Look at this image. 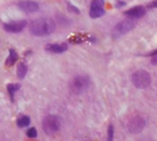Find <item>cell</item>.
<instances>
[{"mask_svg":"<svg viewBox=\"0 0 157 141\" xmlns=\"http://www.w3.org/2000/svg\"><path fill=\"white\" fill-rule=\"evenodd\" d=\"M55 22L51 18H38L30 24L29 30L34 36L42 37L51 35L55 30Z\"/></svg>","mask_w":157,"mask_h":141,"instance_id":"obj_1","label":"cell"},{"mask_svg":"<svg viewBox=\"0 0 157 141\" xmlns=\"http://www.w3.org/2000/svg\"><path fill=\"white\" fill-rule=\"evenodd\" d=\"M90 84V80L87 75H77L75 78H73L72 81L70 82V90L75 94V95H79V94H82L85 90H87L89 87Z\"/></svg>","mask_w":157,"mask_h":141,"instance_id":"obj_2","label":"cell"},{"mask_svg":"<svg viewBox=\"0 0 157 141\" xmlns=\"http://www.w3.org/2000/svg\"><path fill=\"white\" fill-rule=\"evenodd\" d=\"M62 121L57 115H47L42 121V128L47 135H54L60 129Z\"/></svg>","mask_w":157,"mask_h":141,"instance_id":"obj_3","label":"cell"},{"mask_svg":"<svg viewBox=\"0 0 157 141\" xmlns=\"http://www.w3.org/2000/svg\"><path fill=\"white\" fill-rule=\"evenodd\" d=\"M131 82L134 85V87L143 90V88H146V87L149 86V84L152 82V79H151V75H149V73L147 71H145V70H138V71L132 73Z\"/></svg>","mask_w":157,"mask_h":141,"instance_id":"obj_4","label":"cell"},{"mask_svg":"<svg viewBox=\"0 0 157 141\" xmlns=\"http://www.w3.org/2000/svg\"><path fill=\"white\" fill-rule=\"evenodd\" d=\"M134 27H136V22H134V20H132V18L124 20V21L119 22L113 28V36L119 37L122 36V35H125V33L132 30Z\"/></svg>","mask_w":157,"mask_h":141,"instance_id":"obj_5","label":"cell"},{"mask_svg":"<svg viewBox=\"0 0 157 141\" xmlns=\"http://www.w3.org/2000/svg\"><path fill=\"white\" fill-rule=\"evenodd\" d=\"M145 127V120L142 116L136 115L129 120L128 124H127V128L128 131L131 133H141Z\"/></svg>","mask_w":157,"mask_h":141,"instance_id":"obj_6","label":"cell"},{"mask_svg":"<svg viewBox=\"0 0 157 141\" xmlns=\"http://www.w3.org/2000/svg\"><path fill=\"white\" fill-rule=\"evenodd\" d=\"M27 26V22L26 21H14L10 22V23H7L3 25V29H5L7 32L11 33H16V32H21L24 28Z\"/></svg>","mask_w":157,"mask_h":141,"instance_id":"obj_7","label":"cell"},{"mask_svg":"<svg viewBox=\"0 0 157 141\" xmlns=\"http://www.w3.org/2000/svg\"><path fill=\"white\" fill-rule=\"evenodd\" d=\"M17 7L21 9L23 12L26 13H34L39 10V5L36 1H31V0H23L17 3Z\"/></svg>","mask_w":157,"mask_h":141,"instance_id":"obj_8","label":"cell"},{"mask_svg":"<svg viewBox=\"0 0 157 141\" xmlns=\"http://www.w3.org/2000/svg\"><path fill=\"white\" fill-rule=\"evenodd\" d=\"M145 8L142 7V5H137L134 8L129 9L128 11L125 12V15L128 16L129 18H132V20H137V18H140L145 14Z\"/></svg>","mask_w":157,"mask_h":141,"instance_id":"obj_9","label":"cell"},{"mask_svg":"<svg viewBox=\"0 0 157 141\" xmlns=\"http://www.w3.org/2000/svg\"><path fill=\"white\" fill-rule=\"evenodd\" d=\"M45 50L51 53H56V54H60L64 53L68 50V45L66 43H53V44H47L45 46Z\"/></svg>","mask_w":157,"mask_h":141,"instance_id":"obj_10","label":"cell"},{"mask_svg":"<svg viewBox=\"0 0 157 141\" xmlns=\"http://www.w3.org/2000/svg\"><path fill=\"white\" fill-rule=\"evenodd\" d=\"M17 59H18V54L16 53V51L14 49H10V51H9V56L8 58H7V60H5V65L8 67L13 66V65L17 62Z\"/></svg>","mask_w":157,"mask_h":141,"instance_id":"obj_11","label":"cell"},{"mask_svg":"<svg viewBox=\"0 0 157 141\" xmlns=\"http://www.w3.org/2000/svg\"><path fill=\"white\" fill-rule=\"evenodd\" d=\"M21 88V85L17 84V83H11L7 86V90H8L9 95H10V98L12 101H14V94L17 92L18 90Z\"/></svg>","mask_w":157,"mask_h":141,"instance_id":"obj_12","label":"cell"},{"mask_svg":"<svg viewBox=\"0 0 157 141\" xmlns=\"http://www.w3.org/2000/svg\"><path fill=\"white\" fill-rule=\"evenodd\" d=\"M27 70H28L27 65H26L25 63H20V64L17 65V69H16L17 77L20 78V79H24L26 73H27Z\"/></svg>","mask_w":157,"mask_h":141,"instance_id":"obj_13","label":"cell"},{"mask_svg":"<svg viewBox=\"0 0 157 141\" xmlns=\"http://www.w3.org/2000/svg\"><path fill=\"white\" fill-rule=\"evenodd\" d=\"M16 124L20 128H24V127H27V126L30 124V118L27 115H23L21 118H18L16 121Z\"/></svg>","mask_w":157,"mask_h":141,"instance_id":"obj_14","label":"cell"},{"mask_svg":"<svg viewBox=\"0 0 157 141\" xmlns=\"http://www.w3.org/2000/svg\"><path fill=\"white\" fill-rule=\"evenodd\" d=\"M104 9L103 8H90V11H89V15L90 17L93 18H98L102 16L104 14Z\"/></svg>","mask_w":157,"mask_h":141,"instance_id":"obj_15","label":"cell"},{"mask_svg":"<svg viewBox=\"0 0 157 141\" xmlns=\"http://www.w3.org/2000/svg\"><path fill=\"white\" fill-rule=\"evenodd\" d=\"M27 136L31 139L37 138V136H38V131H37V129L35 128V127H31V128H29L28 130H27Z\"/></svg>","mask_w":157,"mask_h":141,"instance_id":"obj_16","label":"cell"},{"mask_svg":"<svg viewBox=\"0 0 157 141\" xmlns=\"http://www.w3.org/2000/svg\"><path fill=\"white\" fill-rule=\"evenodd\" d=\"M104 1L103 0H93L90 8H103Z\"/></svg>","mask_w":157,"mask_h":141,"instance_id":"obj_17","label":"cell"},{"mask_svg":"<svg viewBox=\"0 0 157 141\" xmlns=\"http://www.w3.org/2000/svg\"><path fill=\"white\" fill-rule=\"evenodd\" d=\"M114 139V127L113 125H110L108 128V141H113Z\"/></svg>","mask_w":157,"mask_h":141,"instance_id":"obj_18","label":"cell"},{"mask_svg":"<svg viewBox=\"0 0 157 141\" xmlns=\"http://www.w3.org/2000/svg\"><path fill=\"white\" fill-rule=\"evenodd\" d=\"M68 11H70L71 13H74V14H79L80 13V10L77 8V7H74L73 5H71V3H68Z\"/></svg>","mask_w":157,"mask_h":141,"instance_id":"obj_19","label":"cell"},{"mask_svg":"<svg viewBox=\"0 0 157 141\" xmlns=\"http://www.w3.org/2000/svg\"><path fill=\"white\" fill-rule=\"evenodd\" d=\"M147 8L149 9L157 8V0H155V1H153V2H151V3H149V5H147Z\"/></svg>","mask_w":157,"mask_h":141,"instance_id":"obj_20","label":"cell"},{"mask_svg":"<svg viewBox=\"0 0 157 141\" xmlns=\"http://www.w3.org/2000/svg\"><path fill=\"white\" fill-rule=\"evenodd\" d=\"M152 64L153 65H157V55H154V56H152Z\"/></svg>","mask_w":157,"mask_h":141,"instance_id":"obj_21","label":"cell"},{"mask_svg":"<svg viewBox=\"0 0 157 141\" xmlns=\"http://www.w3.org/2000/svg\"><path fill=\"white\" fill-rule=\"evenodd\" d=\"M124 5H126V2H124V1H119V2H117V7H119V8H121V7H124Z\"/></svg>","mask_w":157,"mask_h":141,"instance_id":"obj_22","label":"cell"},{"mask_svg":"<svg viewBox=\"0 0 157 141\" xmlns=\"http://www.w3.org/2000/svg\"><path fill=\"white\" fill-rule=\"evenodd\" d=\"M149 56H154V55H157V50H154V51H152L151 53H149Z\"/></svg>","mask_w":157,"mask_h":141,"instance_id":"obj_23","label":"cell"}]
</instances>
